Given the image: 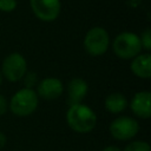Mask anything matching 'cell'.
I'll use <instances>...</instances> for the list:
<instances>
[{
  "mask_svg": "<svg viewBox=\"0 0 151 151\" xmlns=\"http://www.w3.org/2000/svg\"><path fill=\"white\" fill-rule=\"evenodd\" d=\"M131 71L139 78H151V55L150 53H139L131 61Z\"/></svg>",
  "mask_w": 151,
  "mask_h": 151,
  "instance_id": "11",
  "label": "cell"
},
{
  "mask_svg": "<svg viewBox=\"0 0 151 151\" xmlns=\"http://www.w3.org/2000/svg\"><path fill=\"white\" fill-rule=\"evenodd\" d=\"M1 83H2V74H1V72H0V86H1Z\"/></svg>",
  "mask_w": 151,
  "mask_h": 151,
  "instance_id": "20",
  "label": "cell"
},
{
  "mask_svg": "<svg viewBox=\"0 0 151 151\" xmlns=\"http://www.w3.org/2000/svg\"><path fill=\"white\" fill-rule=\"evenodd\" d=\"M110 45V37L105 28L93 27L84 38V47L86 52L92 57L103 55Z\"/></svg>",
  "mask_w": 151,
  "mask_h": 151,
  "instance_id": "4",
  "label": "cell"
},
{
  "mask_svg": "<svg viewBox=\"0 0 151 151\" xmlns=\"http://www.w3.org/2000/svg\"><path fill=\"white\" fill-rule=\"evenodd\" d=\"M25 76H26V79H25L26 86H27L28 88H32V86L35 84V80H37L35 74H34L33 72H28V73H27V74H25Z\"/></svg>",
  "mask_w": 151,
  "mask_h": 151,
  "instance_id": "16",
  "label": "cell"
},
{
  "mask_svg": "<svg viewBox=\"0 0 151 151\" xmlns=\"http://www.w3.org/2000/svg\"><path fill=\"white\" fill-rule=\"evenodd\" d=\"M142 42L139 35L132 32H122L119 33L113 42L112 50L114 54L120 59H133L142 51Z\"/></svg>",
  "mask_w": 151,
  "mask_h": 151,
  "instance_id": "2",
  "label": "cell"
},
{
  "mask_svg": "<svg viewBox=\"0 0 151 151\" xmlns=\"http://www.w3.org/2000/svg\"><path fill=\"white\" fill-rule=\"evenodd\" d=\"M7 110H8V103H7V99H6L2 94H0V116L5 114V113L7 112Z\"/></svg>",
  "mask_w": 151,
  "mask_h": 151,
  "instance_id": "17",
  "label": "cell"
},
{
  "mask_svg": "<svg viewBox=\"0 0 151 151\" xmlns=\"http://www.w3.org/2000/svg\"><path fill=\"white\" fill-rule=\"evenodd\" d=\"M124 151H151V147L149 143L143 140H136L127 144L124 149Z\"/></svg>",
  "mask_w": 151,
  "mask_h": 151,
  "instance_id": "13",
  "label": "cell"
},
{
  "mask_svg": "<svg viewBox=\"0 0 151 151\" xmlns=\"http://www.w3.org/2000/svg\"><path fill=\"white\" fill-rule=\"evenodd\" d=\"M139 131V124L131 117H118L110 124V133L118 140H130Z\"/></svg>",
  "mask_w": 151,
  "mask_h": 151,
  "instance_id": "6",
  "label": "cell"
},
{
  "mask_svg": "<svg viewBox=\"0 0 151 151\" xmlns=\"http://www.w3.org/2000/svg\"><path fill=\"white\" fill-rule=\"evenodd\" d=\"M87 83L81 78H73L67 86V94H68V104H80L83 99L87 94Z\"/></svg>",
  "mask_w": 151,
  "mask_h": 151,
  "instance_id": "10",
  "label": "cell"
},
{
  "mask_svg": "<svg viewBox=\"0 0 151 151\" xmlns=\"http://www.w3.org/2000/svg\"><path fill=\"white\" fill-rule=\"evenodd\" d=\"M33 14L41 21L55 20L61 11L60 0H29Z\"/></svg>",
  "mask_w": 151,
  "mask_h": 151,
  "instance_id": "7",
  "label": "cell"
},
{
  "mask_svg": "<svg viewBox=\"0 0 151 151\" xmlns=\"http://www.w3.org/2000/svg\"><path fill=\"white\" fill-rule=\"evenodd\" d=\"M6 140H7V138H6V136L0 131V149H2L4 146H5V144H6Z\"/></svg>",
  "mask_w": 151,
  "mask_h": 151,
  "instance_id": "18",
  "label": "cell"
},
{
  "mask_svg": "<svg viewBox=\"0 0 151 151\" xmlns=\"http://www.w3.org/2000/svg\"><path fill=\"white\" fill-rule=\"evenodd\" d=\"M66 120L73 131L78 133H88L96 127L97 116L91 107L80 103L70 105L66 113Z\"/></svg>",
  "mask_w": 151,
  "mask_h": 151,
  "instance_id": "1",
  "label": "cell"
},
{
  "mask_svg": "<svg viewBox=\"0 0 151 151\" xmlns=\"http://www.w3.org/2000/svg\"><path fill=\"white\" fill-rule=\"evenodd\" d=\"M139 39H140V42H142V47L145 48L146 51H150L151 50V29L146 28L145 31H143Z\"/></svg>",
  "mask_w": 151,
  "mask_h": 151,
  "instance_id": "14",
  "label": "cell"
},
{
  "mask_svg": "<svg viewBox=\"0 0 151 151\" xmlns=\"http://www.w3.org/2000/svg\"><path fill=\"white\" fill-rule=\"evenodd\" d=\"M132 112L143 119H147L151 117V93L149 91L137 92L130 103Z\"/></svg>",
  "mask_w": 151,
  "mask_h": 151,
  "instance_id": "8",
  "label": "cell"
},
{
  "mask_svg": "<svg viewBox=\"0 0 151 151\" xmlns=\"http://www.w3.org/2000/svg\"><path fill=\"white\" fill-rule=\"evenodd\" d=\"M17 0H0V11L12 12L17 8Z\"/></svg>",
  "mask_w": 151,
  "mask_h": 151,
  "instance_id": "15",
  "label": "cell"
},
{
  "mask_svg": "<svg viewBox=\"0 0 151 151\" xmlns=\"http://www.w3.org/2000/svg\"><path fill=\"white\" fill-rule=\"evenodd\" d=\"M38 107V94L34 90L25 87L14 93L9 101V109L18 117L32 114Z\"/></svg>",
  "mask_w": 151,
  "mask_h": 151,
  "instance_id": "3",
  "label": "cell"
},
{
  "mask_svg": "<svg viewBox=\"0 0 151 151\" xmlns=\"http://www.w3.org/2000/svg\"><path fill=\"white\" fill-rule=\"evenodd\" d=\"M64 92V85L61 80L57 78H45L38 84V92L37 94L44 99L53 100L60 97Z\"/></svg>",
  "mask_w": 151,
  "mask_h": 151,
  "instance_id": "9",
  "label": "cell"
},
{
  "mask_svg": "<svg viewBox=\"0 0 151 151\" xmlns=\"http://www.w3.org/2000/svg\"><path fill=\"white\" fill-rule=\"evenodd\" d=\"M103 151H122L118 146H114V145H110V146H106L103 149Z\"/></svg>",
  "mask_w": 151,
  "mask_h": 151,
  "instance_id": "19",
  "label": "cell"
},
{
  "mask_svg": "<svg viewBox=\"0 0 151 151\" xmlns=\"http://www.w3.org/2000/svg\"><path fill=\"white\" fill-rule=\"evenodd\" d=\"M27 72V63L26 59L20 53H11L8 54L1 66V74L9 81L20 80Z\"/></svg>",
  "mask_w": 151,
  "mask_h": 151,
  "instance_id": "5",
  "label": "cell"
},
{
  "mask_svg": "<svg viewBox=\"0 0 151 151\" xmlns=\"http://www.w3.org/2000/svg\"><path fill=\"white\" fill-rule=\"evenodd\" d=\"M126 106H127V100L119 92L110 93L105 98V107L111 113H120L126 109Z\"/></svg>",
  "mask_w": 151,
  "mask_h": 151,
  "instance_id": "12",
  "label": "cell"
}]
</instances>
